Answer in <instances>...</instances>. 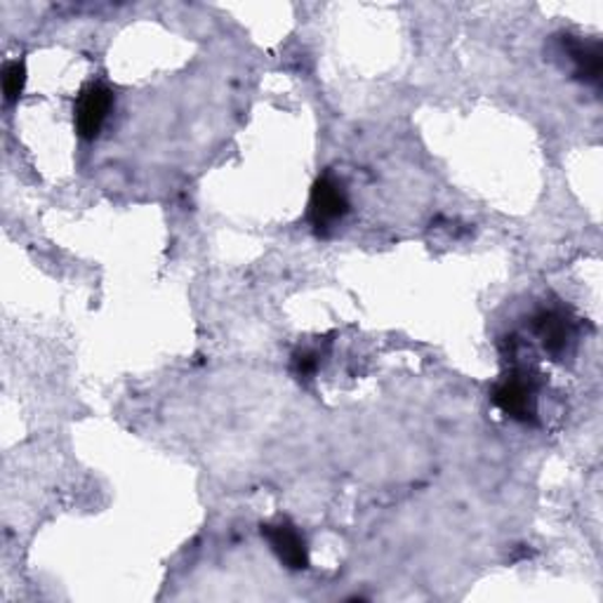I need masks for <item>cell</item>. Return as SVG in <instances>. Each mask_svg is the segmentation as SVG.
<instances>
[{"instance_id":"6","label":"cell","mask_w":603,"mask_h":603,"mask_svg":"<svg viewBox=\"0 0 603 603\" xmlns=\"http://www.w3.org/2000/svg\"><path fill=\"white\" fill-rule=\"evenodd\" d=\"M561 50L570 59L576 69V76L584 83L601 81V43L599 41H582L578 36H561Z\"/></svg>"},{"instance_id":"2","label":"cell","mask_w":603,"mask_h":603,"mask_svg":"<svg viewBox=\"0 0 603 603\" xmlns=\"http://www.w3.org/2000/svg\"><path fill=\"white\" fill-rule=\"evenodd\" d=\"M493 403L507 418L516 422H535L537 420V389L531 375L512 373L493 389Z\"/></svg>"},{"instance_id":"3","label":"cell","mask_w":603,"mask_h":603,"mask_svg":"<svg viewBox=\"0 0 603 603\" xmlns=\"http://www.w3.org/2000/svg\"><path fill=\"white\" fill-rule=\"evenodd\" d=\"M114 92L102 83H88L73 104L76 133L83 139H98L114 109Z\"/></svg>"},{"instance_id":"1","label":"cell","mask_w":603,"mask_h":603,"mask_svg":"<svg viewBox=\"0 0 603 603\" xmlns=\"http://www.w3.org/2000/svg\"><path fill=\"white\" fill-rule=\"evenodd\" d=\"M349 215V196L335 174H321L311 186L307 219L319 236H328Z\"/></svg>"},{"instance_id":"4","label":"cell","mask_w":603,"mask_h":603,"mask_svg":"<svg viewBox=\"0 0 603 603\" xmlns=\"http://www.w3.org/2000/svg\"><path fill=\"white\" fill-rule=\"evenodd\" d=\"M262 537L272 545V551L278 557V561L291 570H305L309 568V549L305 537L288 521L278 523H264Z\"/></svg>"},{"instance_id":"7","label":"cell","mask_w":603,"mask_h":603,"mask_svg":"<svg viewBox=\"0 0 603 603\" xmlns=\"http://www.w3.org/2000/svg\"><path fill=\"white\" fill-rule=\"evenodd\" d=\"M26 65L24 61H10V65H5L3 69V94H5V102L12 104L18 102L22 98V92L26 88Z\"/></svg>"},{"instance_id":"5","label":"cell","mask_w":603,"mask_h":603,"mask_svg":"<svg viewBox=\"0 0 603 603\" xmlns=\"http://www.w3.org/2000/svg\"><path fill=\"white\" fill-rule=\"evenodd\" d=\"M533 332L543 342L547 354L561 356L576 338V326L564 311L545 309L533 319Z\"/></svg>"},{"instance_id":"8","label":"cell","mask_w":603,"mask_h":603,"mask_svg":"<svg viewBox=\"0 0 603 603\" xmlns=\"http://www.w3.org/2000/svg\"><path fill=\"white\" fill-rule=\"evenodd\" d=\"M316 371H319V354L311 352V349H307V352H297L293 356V373H295V377L311 379L316 375Z\"/></svg>"}]
</instances>
